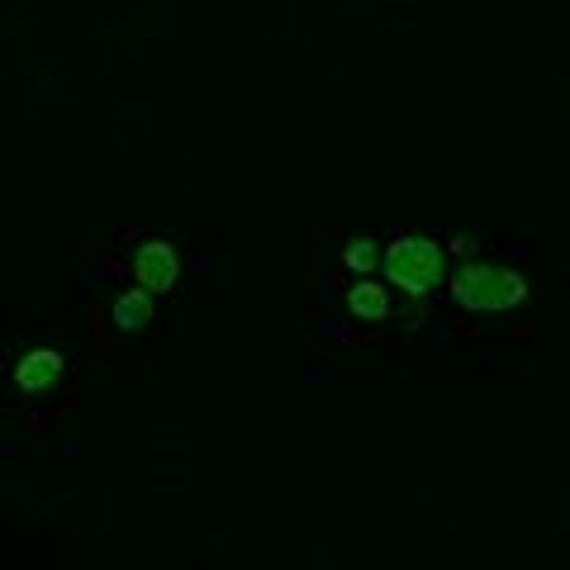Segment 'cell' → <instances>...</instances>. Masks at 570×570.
<instances>
[{"label": "cell", "mask_w": 570, "mask_h": 570, "mask_svg": "<svg viewBox=\"0 0 570 570\" xmlns=\"http://www.w3.org/2000/svg\"><path fill=\"white\" fill-rule=\"evenodd\" d=\"M452 295H456V305L470 314H499V309L518 305L527 295V285L518 271L504 262H461L452 271Z\"/></svg>", "instance_id": "obj_1"}, {"label": "cell", "mask_w": 570, "mask_h": 570, "mask_svg": "<svg viewBox=\"0 0 570 570\" xmlns=\"http://www.w3.org/2000/svg\"><path fill=\"white\" fill-rule=\"evenodd\" d=\"M380 262H385V276L409 295L433 290V285H442V276H447V256H442L433 238H395Z\"/></svg>", "instance_id": "obj_2"}, {"label": "cell", "mask_w": 570, "mask_h": 570, "mask_svg": "<svg viewBox=\"0 0 570 570\" xmlns=\"http://www.w3.org/2000/svg\"><path fill=\"white\" fill-rule=\"evenodd\" d=\"M134 271H138V285L142 290H171L181 276V262H176V248L162 238H152V242H142L138 256H134Z\"/></svg>", "instance_id": "obj_3"}, {"label": "cell", "mask_w": 570, "mask_h": 570, "mask_svg": "<svg viewBox=\"0 0 570 570\" xmlns=\"http://www.w3.org/2000/svg\"><path fill=\"white\" fill-rule=\"evenodd\" d=\"M62 376V356L48 352V347H38V352H29L20 366H14V380H20V390H48V385Z\"/></svg>", "instance_id": "obj_4"}, {"label": "cell", "mask_w": 570, "mask_h": 570, "mask_svg": "<svg viewBox=\"0 0 570 570\" xmlns=\"http://www.w3.org/2000/svg\"><path fill=\"white\" fill-rule=\"evenodd\" d=\"M152 323V290H128L114 299V328L119 333H142Z\"/></svg>", "instance_id": "obj_5"}, {"label": "cell", "mask_w": 570, "mask_h": 570, "mask_svg": "<svg viewBox=\"0 0 570 570\" xmlns=\"http://www.w3.org/2000/svg\"><path fill=\"white\" fill-rule=\"evenodd\" d=\"M347 305H352L356 319H385V314H390V299H385V290H380V285H371V281L356 285Z\"/></svg>", "instance_id": "obj_6"}, {"label": "cell", "mask_w": 570, "mask_h": 570, "mask_svg": "<svg viewBox=\"0 0 570 570\" xmlns=\"http://www.w3.org/2000/svg\"><path fill=\"white\" fill-rule=\"evenodd\" d=\"M376 262H380V252H376V242H371V238H356L352 248H347V266L362 271V276H366V271L376 266Z\"/></svg>", "instance_id": "obj_7"}]
</instances>
